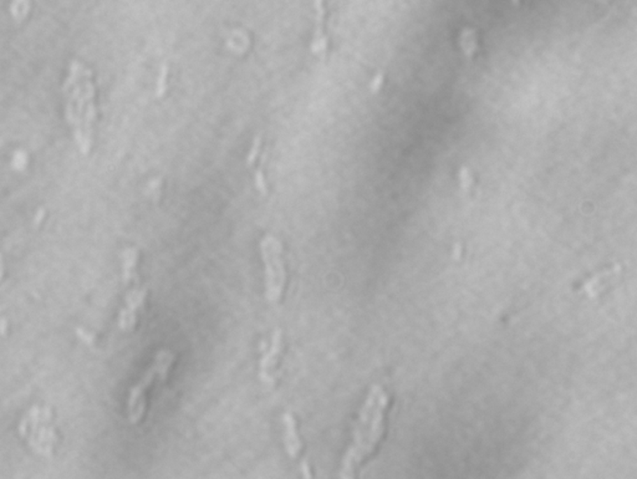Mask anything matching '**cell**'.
<instances>
[{
    "label": "cell",
    "mask_w": 637,
    "mask_h": 479,
    "mask_svg": "<svg viewBox=\"0 0 637 479\" xmlns=\"http://www.w3.org/2000/svg\"><path fill=\"white\" fill-rule=\"evenodd\" d=\"M51 421V410L49 407L40 408L34 406L23 418L19 424V434L28 438L29 445L39 455L50 458L52 445L57 442V434L54 429L49 426Z\"/></svg>",
    "instance_id": "cell-1"
},
{
    "label": "cell",
    "mask_w": 637,
    "mask_h": 479,
    "mask_svg": "<svg viewBox=\"0 0 637 479\" xmlns=\"http://www.w3.org/2000/svg\"><path fill=\"white\" fill-rule=\"evenodd\" d=\"M175 360L173 354L169 350H161L158 351L155 364L151 369L147 370L146 373L143 375L141 381L137 383L130 389L129 395V420L131 423L136 424L141 421L142 416L145 413L146 408V391L151 383H153V378L158 375L162 381H166L167 375H169V367Z\"/></svg>",
    "instance_id": "cell-2"
},
{
    "label": "cell",
    "mask_w": 637,
    "mask_h": 479,
    "mask_svg": "<svg viewBox=\"0 0 637 479\" xmlns=\"http://www.w3.org/2000/svg\"><path fill=\"white\" fill-rule=\"evenodd\" d=\"M260 250L265 264L266 299L271 303H278L282 298L287 280L282 259V243L277 238L268 236L260 243Z\"/></svg>",
    "instance_id": "cell-3"
},
{
    "label": "cell",
    "mask_w": 637,
    "mask_h": 479,
    "mask_svg": "<svg viewBox=\"0 0 637 479\" xmlns=\"http://www.w3.org/2000/svg\"><path fill=\"white\" fill-rule=\"evenodd\" d=\"M381 391L382 389L378 385H373L367 395L365 405L361 408L360 417L356 422L355 429H354V442L346 453V456L344 457L343 468L338 474L340 478H352L355 476L354 469H355L356 464H359L362 461V458L365 457L364 456V448L366 443L364 438L366 434L367 424H368L370 418L373 417V408L376 406V401H378Z\"/></svg>",
    "instance_id": "cell-4"
},
{
    "label": "cell",
    "mask_w": 637,
    "mask_h": 479,
    "mask_svg": "<svg viewBox=\"0 0 637 479\" xmlns=\"http://www.w3.org/2000/svg\"><path fill=\"white\" fill-rule=\"evenodd\" d=\"M147 296L146 287L132 289L126 295V308L120 311L119 327L122 331H131L136 324V314L145 303Z\"/></svg>",
    "instance_id": "cell-5"
},
{
    "label": "cell",
    "mask_w": 637,
    "mask_h": 479,
    "mask_svg": "<svg viewBox=\"0 0 637 479\" xmlns=\"http://www.w3.org/2000/svg\"><path fill=\"white\" fill-rule=\"evenodd\" d=\"M389 405V396L381 391L378 396L376 408L373 412V422H371V429L367 438V443L364 448V456L366 457L373 451V448L378 445V441L384 432V413Z\"/></svg>",
    "instance_id": "cell-6"
},
{
    "label": "cell",
    "mask_w": 637,
    "mask_h": 479,
    "mask_svg": "<svg viewBox=\"0 0 637 479\" xmlns=\"http://www.w3.org/2000/svg\"><path fill=\"white\" fill-rule=\"evenodd\" d=\"M280 351H282V330L277 329L271 338V349L268 352H265L260 361L259 376L263 383H268V385L274 383V378L271 376V371L277 365Z\"/></svg>",
    "instance_id": "cell-7"
},
{
    "label": "cell",
    "mask_w": 637,
    "mask_h": 479,
    "mask_svg": "<svg viewBox=\"0 0 637 479\" xmlns=\"http://www.w3.org/2000/svg\"><path fill=\"white\" fill-rule=\"evenodd\" d=\"M282 422L285 427V434H284L285 448H287L289 456L292 458H296L301 450V442H300L299 436L296 432V421L290 412H287L282 416Z\"/></svg>",
    "instance_id": "cell-8"
},
{
    "label": "cell",
    "mask_w": 637,
    "mask_h": 479,
    "mask_svg": "<svg viewBox=\"0 0 637 479\" xmlns=\"http://www.w3.org/2000/svg\"><path fill=\"white\" fill-rule=\"evenodd\" d=\"M324 1L325 0H314L316 10V34L314 50L317 52L327 50V40L322 38V24H324V17H325Z\"/></svg>",
    "instance_id": "cell-9"
},
{
    "label": "cell",
    "mask_w": 637,
    "mask_h": 479,
    "mask_svg": "<svg viewBox=\"0 0 637 479\" xmlns=\"http://www.w3.org/2000/svg\"><path fill=\"white\" fill-rule=\"evenodd\" d=\"M137 258H138V252L136 248H129L122 253V278H124V284L131 282L134 278H136V264H137Z\"/></svg>",
    "instance_id": "cell-10"
},
{
    "label": "cell",
    "mask_w": 637,
    "mask_h": 479,
    "mask_svg": "<svg viewBox=\"0 0 637 479\" xmlns=\"http://www.w3.org/2000/svg\"><path fill=\"white\" fill-rule=\"evenodd\" d=\"M29 10V0H14L12 14L17 22H22L27 17Z\"/></svg>",
    "instance_id": "cell-11"
},
{
    "label": "cell",
    "mask_w": 637,
    "mask_h": 479,
    "mask_svg": "<svg viewBox=\"0 0 637 479\" xmlns=\"http://www.w3.org/2000/svg\"><path fill=\"white\" fill-rule=\"evenodd\" d=\"M167 73H169V66L164 64L162 69H161V73H159V76H158V83H157V96L158 97H162L166 91V87H167Z\"/></svg>",
    "instance_id": "cell-12"
},
{
    "label": "cell",
    "mask_w": 637,
    "mask_h": 479,
    "mask_svg": "<svg viewBox=\"0 0 637 479\" xmlns=\"http://www.w3.org/2000/svg\"><path fill=\"white\" fill-rule=\"evenodd\" d=\"M260 143H262V137L260 136H257L255 140H254L253 147L249 152L248 158H247V162H248L249 167L253 166L255 159L258 157V153H259Z\"/></svg>",
    "instance_id": "cell-13"
},
{
    "label": "cell",
    "mask_w": 637,
    "mask_h": 479,
    "mask_svg": "<svg viewBox=\"0 0 637 479\" xmlns=\"http://www.w3.org/2000/svg\"><path fill=\"white\" fill-rule=\"evenodd\" d=\"M76 335H78L86 345H92L95 343V336H94L92 334L87 333L86 330L81 329V327H78V329H76Z\"/></svg>",
    "instance_id": "cell-14"
},
{
    "label": "cell",
    "mask_w": 637,
    "mask_h": 479,
    "mask_svg": "<svg viewBox=\"0 0 637 479\" xmlns=\"http://www.w3.org/2000/svg\"><path fill=\"white\" fill-rule=\"evenodd\" d=\"M255 182H257V188L263 194H266V185H265L264 176H263V171H262V167H260L258 171H257V175H255Z\"/></svg>",
    "instance_id": "cell-15"
},
{
    "label": "cell",
    "mask_w": 637,
    "mask_h": 479,
    "mask_svg": "<svg viewBox=\"0 0 637 479\" xmlns=\"http://www.w3.org/2000/svg\"><path fill=\"white\" fill-rule=\"evenodd\" d=\"M301 472H303V476H304L305 478H311V477H313V474H311L310 472V468H309V464H308L306 461L301 463Z\"/></svg>",
    "instance_id": "cell-16"
},
{
    "label": "cell",
    "mask_w": 637,
    "mask_h": 479,
    "mask_svg": "<svg viewBox=\"0 0 637 479\" xmlns=\"http://www.w3.org/2000/svg\"><path fill=\"white\" fill-rule=\"evenodd\" d=\"M382 81H384V78H382V75L380 73V75H378V78L375 79V81H373V90L378 91V89H380V86H381V83H382Z\"/></svg>",
    "instance_id": "cell-17"
},
{
    "label": "cell",
    "mask_w": 637,
    "mask_h": 479,
    "mask_svg": "<svg viewBox=\"0 0 637 479\" xmlns=\"http://www.w3.org/2000/svg\"><path fill=\"white\" fill-rule=\"evenodd\" d=\"M43 217H44V209H40L39 212H38V215H36V218H35V226L39 224L41 220H43Z\"/></svg>",
    "instance_id": "cell-18"
},
{
    "label": "cell",
    "mask_w": 637,
    "mask_h": 479,
    "mask_svg": "<svg viewBox=\"0 0 637 479\" xmlns=\"http://www.w3.org/2000/svg\"><path fill=\"white\" fill-rule=\"evenodd\" d=\"M6 319H3V320H1V334H3V335H6Z\"/></svg>",
    "instance_id": "cell-19"
}]
</instances>
